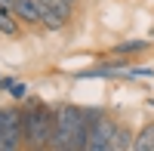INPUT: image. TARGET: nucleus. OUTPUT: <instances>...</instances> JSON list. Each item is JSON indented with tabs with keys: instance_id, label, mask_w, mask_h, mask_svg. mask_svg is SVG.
<instances>
[{
	"instance_id": "obj_11",
	"label": "nucleus",
	"mask_w": 154,
	"mask_h": 151,
	"mask_svg": "<svg viewBox=\"0 0 154 151\" xmlns=\"http://www.w3.org/2000/svg\"><path fill=\"white\" fill-rule=\"evenodd\" d=\"M9 93H12V99H25L28 86H25V83H12V86H9Z\"/></svg>"
},
{
	"instance_id": "obj_10",
	"label": "nucleus",
	"mask_w": 154,
	"mask_h": 151,
	"mask_svg": "<svg viewBox=\"0 0 154 151\" xmlns=\"http://www.w3.org/2000/svg\"><path fill=\"white\" fill-rule=\"evenodd\" d=\"M139 49H148V40H133V43H120V46H114V53H139Z\"/></svg>"
},
{
	"instance_id": "obj_2",
	"label": "nucleus",
	"mask_w": 154,
	"mask_h": 151,
	"mask_svg": "<svg viewBox=\"0 0 154 151\" xmlns=\"http://www.w3.org/2000/svg\"><path fill=\"white\" fill-rule=\"evenodd\" d=\"M53 123H56V111L43 105L40 99H31L28 108L22 111V139L31 148H49L53 139Z\"/></svg>"
},
{
	"instance_id": "obj_6",
	"label": "nucleus",
	"mask_w": 154,
	"mask_h": 151,
	"mask_svg": "<svg viewBox=\"0 0 154 151\" xmlns=\"http://www.w3.org/2000/svg\"><path fill=\"white\" fill-rule=\"evenodd\" d=\"M12 12L28 22V25H43V6L40 0H12Z\"/></svg>"
},
{
	"instance_id": "obj_8",
	"label": "nucleus",
	"mask_w": 154,
	"mask_h": 151,
	"mask_svg": "<svg viewBox=\"0 0 154 151\" xmlns=\"http://www.w3.org/2000/svg\"><path fill=\"white\" fill-rule=\"evenodd\" d=\"M0 34L6 37H19V25H16V12L0 6Z\"/></svg>"
},
{
	"instance_id": "obj_3",
	"label": "nucleus",
	"mask_w": 154,
	"mask_h": 151,
	"mask_svg": "<svg viewBox=\"0 0 154 151\" xmlns=\"http://www.w3.org/2000/svg\"><path fill=\"white\" fill-rule=\"evenodd\" d=\"M89 117V136H86V151H114V123L105 111H86Z\"/></svg>"
},
{
	"instance_id": "obj_12",
	"label": "nucleus",
	"mask_w": 154,
	"mask_h": 151,
	"mask_svg": "<svg viewBox=\"0 0 154 151\" xmlns=\"http://www.w3.org/2000/svg\"><path fill=\"white\" fill-rule=\"evenodd\" d=\"M68 3H74V0H68Z\"/></svg>"
},
{
	"instance_id": "obj_1",
	"label": "nucleus",
	"mask_w": 154,
	"mask_h": 151,
	"mask_svg": "<svg viewBox=\"0 0 154 151\" xmlns=\"http://www.w3.org/2000/svg\"><path fill=\"white\" fill-rule=\"evenodd\" d=\"M89 136V117L80 105H62L56 108V123H53V139L49 148L56 151H83Z\"/></svg>"
},
{
	"instance_id": "obj_5",
	"label": "nucleus",
	"mask_w": 154,
	"mask_h": 151,
	"mask_svg": "<svg viewBox=\"0 0 154 151\" xmlns=\"http://www.w3.org/2000/svg\"><path fill=\"white\" fill-rule=\"evenodd\" d=\"M40 6H43V28L46 31L65 28L71 19V9H74V3H68V0H40Z\"/></svg>"
},
{
	"instance_id": "obj_4",
	"label": "nucleus",
	"mask_w": 154,
	"mask_h": 151,
	"mask_svg": "<svg viewBox=\"0 0 154 151\" xmlns=\"http://www.w3.org/2000/svg\"><path fill=\"white\" fill-rule=\"evenodd\" d=\"M22 142V111L0 108V151H16Z\"/></svg>"
},
{
	"instance_id": "obj_7",
	"label": "nucleus",
	"mask_w": 154,
	"mask_h": 151,
	"mask_svg": "<svg viewBox=\"0 0 154 151\" xmlns=\"http://www.w3.org/2000/svg\"><path fill=\"white\" fill-rule=\"evenodd\" d=\"M133 148H136V151H154V120H151V123H145V127L136 133Z\"/></svg>"
},
{
	"instance_id": "obj_9",
	"label": "nucleus",
	"mask_w": 154,
	"mask_h": 151,
	"mask_svg": "<svg viewBox=\"0 0 154 151\" xmlns=\"http://www.w3.org/2000/svg\"><path fill=\"white\" fill-rule=\"evenodd\" d=\"M133 142H136V136L130 133V127L117 123V133H114V151H126V148H133Z\"/></svg>"
}]
</instances>
